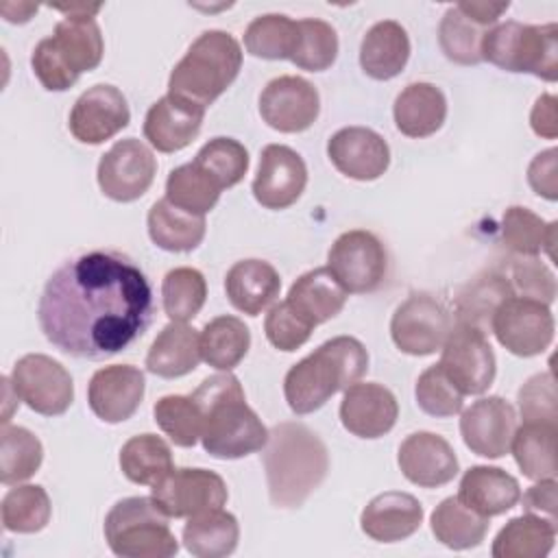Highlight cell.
Here are the masks:
<instances>
[{"mask_svg": "<svg viewBox=\"0 0 558 558\" xmlns=\"http://www.w3.org/2000/svg\"><path fill=\"white\" fill-rule=\"evenodd\" d=\"M327 155L338 172L355 181H375L390 166L386 140L368 126H344L327 142Z\"/></svg>", "mask_w": 558, "mask_h": 558, "instance_id": "7402d4cb", "label": "cell"}, {"mask_svg": "<svg viewBox=\"0 0 558 558\" xmlns=\"http://www.w3.org/2000/svg\"><path fill=\"white\" fill-rule=\"evenodd\" d=\"M148 235L155 246L170 253L194 251L205 238V216L187 214L174 207L166 196L148 209Z\"/></svg>", "mask_w": 558, "mask_h": 558, "instance_id": "d6a6232c", "label": "cell"}, {"mask_svg": "<svg viewBox=\"0 0 558 558\" xmlns=\"http://www.w3.org/2000/svg\"><path fill=\"white\" fill-rule=\"evenodd\" d=\"M558 222H545L527 207L512 205L501 218V238L506 246L521 257H538L543 251L554 259Z\"/></svg>", "mask_w": 558, "mask_h": 558, "instance_id": "ab89813d", "label": "cell"}, {"mask_svg": "<svg viewBox=\"0 0 558 558\" xmlns=\"http://www.w3.org/2000/svg\"><path fill=\"white\" fill-rule=\"evenodd\" d=\"M0 11H2L7 22L22 24V22L31 20V15L37 11V4H31V2H17V4L15 2H2Z\"/></svg>", "mask_w": 558, "mask_h": 558, "instance_id": "91938a15", "label": "cell"}, {"mask_svg": "<svg viewBox=\"0 0 558 558\" xmlns=\"http://www.w3.org/2000/svg\"><path fill=\"white\" fill-rule=\"evenodd\" d=\"M423 523L421 501L401 490L373 497L360 514V527L377 543H397L412 536Z\"/></svg>", "mask_w": 558, "mask_h": 558, "instance_id": "d4e9b609", "label": "cell"}, {"mask_svg": "<svg viewBox=\"0 0 558 558\" xmlns=\"http://www.w3.org/2000/svg\"><path fill=\"white\" fill-rule=\"evenodd\" d=\"M399 416L395 395L377 381H355L344 388L340 401L342 427L357 438H379L388 434Z\"/></svg>", "mask_w": 558, "mask_h": 558, "instance_id": "603a6c76", "label": "cell"}, {"mask_svg": "<svg viewBox=\"0 0 558 558\" xmlns=\"http://www.w3.org/2000/svg\"><path fill=\"white\" fill-rule=\"evenodd\" d=\"M153 501L170 519H187L192 514L222 508L227 504L225 480L207 469H172L150 488Z\"/></svg>", "mask_w": 558, "mask_h": 558, "instance_id": "5bb4252c", "label": "cell"}, {"mask_svg": "<svg viewBox=\"0 0 558 558\" xmlns=\"http://www.w3.org/2000/svg\"><path fill=\"white\" fill-rule=\"evenodd\" d=\"M438 366L462 395H482L490 388L497 371L495 353L486 333L466 323H456L440 347Z\"/></svg>", "mask_w": 558, "mask_h": 558, "instance_id": "30bf717a", "label": "cell"}, {"mask_svg": "<svg viewBox=\"0 0 558 558\" xmlns=\"http://www.w3.org/2000/svg\"><path fill=\"white\" fill-rule=\"evenodd\" d=\"M296 41V22L283 13L255 17L244 31V48L259 59H290Z\"/></svg>", "mask_w": 558, "mask_h": 558, "instance_id": "7dc6e473", "label": "cell"}, {"mask_svg": "<svg viewBox=\"0 0 558 558\" xmlns=\"http://www.w3.org/2000/svg\"><path fill=\"white\" fill-rule=\"evenodd\" d=\"M451 327L447 307L427 292L410 294L390 318L392 342L399 351L416 357L440 351Z\"/></svg>", "mask_w": 558, "mask_h": 558, "instance_id": "4fadbf2b", "label": "cell"}, {"mask_svg": "<svg viewBox=\"0 0 558 558\" xmlns=\"http://www.w3.org/2000/svg\"><path fill=\"white\" fill-rule=\"evenodd\" d=\"M482 61L554 83L558 78V26L554 22L538 26L514 20L495 24L482 39Z\"/></svg>", "mask_w": 558, "mask_h": 558, "instance_id": "52a82bcc", "label": "cell"}, {"mask_svg": "<svg viewBox=\"0 0 558 558\" xmlns=\"http://www.w3.org/2000/svg\"><path fill=\"white\" fill-rule=\"evenodd\" d=\"M338 57L336 28L318 17L296 20V41L290 61L307 72H323L331 68Z\"/></svg>", "mask_w": 558, "mask_h": 558, "instance_id": "bcb514c9", "label": "cell"}, {"mask_svg": "<svg viewBox=\"0 0 558 558\" xmlns=\"http://www.w3.org/2000/svg\"><path fill=\"white\" fill-rule=\"evenodd\" d=\"M264 331H266V338L268 342L279 349V351H296L299 347H303L314 327L301 318L290 305L288 301H279L270 307V312L266 314V320H264Z\"/></svg>", "mask_w": 558, "mask_h": 558, "instance_id": "f5cc1de1", "label": "cell"}, {"mask_svg": "<svg viewBox=\"0 0 558 558\" xmlns=\"http://www.w3.org/2000/svg\"><path fill=\"white\" fill-rule=\"evenodd\" d=\"M157 172V159L153 150L135 140L126 137L116 142L98 161L100 192L118 203H131L146 194Z\"/></svg>", "mask_w": 558, "mask_h": 558, "instance_id": "9a60e30c", "label": "cell"}, {"mask_svg": "<svg viewBox=\"0 0 558 558\" xmlns=\"http://www.w3.org/2000/svg\"><path fill=\"white\" fill-rule=\"evenodd\" d=\"M50 514V497L39 484H15V488H9V493L2 497L0 517L7 532L35 534L48 525Z\"/></svg>", "mask_w": 558, "mask_h": 558, "instance_id": "7bdbcfd3", "label": "cell"}, {"mask_svg": "<svg viewBox=\"0 0 558 558\" xmlns=\"http://www.w3.org/2000/svg\"><path fill=\"white\" fill-rule=\"evenodd\" d=\"M281 290V277L272 264L264 259L235 262L225 277L229 303L246 316H257L266 310Z\"/></svg>", "mask_w": 558, "mask_h": 558, "instance_id": "4316f807", "label": "cell"}, {"mask_svg": "<svg viewBox=\"0 0 558 558\" xmlns=\"http://www.w3.org/2000/svg\"><path fill=\"white\" fill-rule=\"evenodd\" d=\"M556 96L554 94H543L536 98L532 113H530V124L532 131L538 137L545 140H556L558 135V116H556Z\"/></svg>", "mask_w": 558, "mask_h": 558, "instance_id": "6f0895ef", "label": "cell"}, {"mask_svg": "<svg viewBox=\"0 0 558 558\" xmlns=\"http://www.w3.org/2000/svg\"><path fill=\"white\" fill-rule=\"evenodd\" d=\"M264 471L270 504L301 508L329 471L323 438L299 421L277 423L264 445Z\"/></svg>", "mask_w": 558, "mask_h": 558, "instance_id": "7a4b0ae2", "label": "cell"}, {"mask_svg": "<svg viewBox=\"0 0 558 558\" xmlns=\"http://www.w3.org/2000/svg\"><path fill=\"white\" fill-rule=\"evenodd\" d=\"M251 347V331L238 316H216L201 331V357L218 368L233 371Z\"/></svg>", "mask_w": 558, "mask_h": 558, "instance_id": "74e56055", "label": "cell"}, {"mask_svg": "<svg viewBox=\"0 0 558 558\" xmlns=\"http://www.w3.org/2000/svg\"><path fill=\"white\" fill-rule=\"evenodd\" d=\"M44 460L41 440L26 427L2 425L0 432V482L15 486L37 473Z\"/></svg>", "mask_w": 558, "mask_h": 558, "instance_id": "60d3db41", "label": "cell"}, {"mask_svg": "<svg viewBox=\"0 0 558 558\" xmlns=\"http://www.w3.org/2000/svg\"><path fill=\"white\" fill-rule=\"evenodd\" d=\"M558 523L536 514H521L510 519L493 541L495 558H545L556 541Z\"/></svg>", "mask_w": 558, "mask_h": 558, "instance_id": "836d02e7", "label": "cell"}, {"mask_svg": "<svg viewBox=\"0 0 558 558\" xmlns=\"http://www.w3.org/2000/svg\"><path fill=\"white\" fill-rule=\"evenodd\" d=\"M120 469L129 482L153 486L174 469L172 451L161 436L137 434L122 445Z\"/></svg>", "mask_w": 558, "mask_h": 558, "instance_id": "f35d334b", "label": "cell"}, {"mask_svg": "<svg viewBox=\"0 0 558 558\" xmlns=\"http://www.w3.org/2000/svg\"><path fill=\"white\" fill-rule=\"evenodd\" d=\"M57 11H63L65 15H89L94 17L100 11V4H50Z\"/></svg>", "mask_w": 558, "mask_h": 558, "instance_id": "94428289", "label": "cell"}, {"mask_svg": "<svg viewBox=\"0 0 558 558\" xmlns=\"http://www.w3.org/2000/svg\"><path fill=\"white\" fill-rule=\"evenodd\" d=\"M194 163L225 190L244 179L248 170V150L233 137H214L203 144L194 157Z\"/></svg>", "mask_w": 558, "mask_h": 558, "instance_id": "681fc988", "label": "cell"}, {"mask_svg": "<svg viewBox=\"0 0 558 558\" xmlns=\"http://www.w3.org/2000/svg\"><path fill=\"white\" fill-rule=\"evenodd\" d=\"M318 111V92L303 76H277L268 81L259 94L262 120L279 133H301L310 129L316 122Z\"/></svg>", "mask_w": 558, "mask_h": 558, "instance_id": "2e32d148", "label": "cell"}, {"mask_svg": "<svg viewBox=\"0 0 558 558\" xmlns=\"http://www.w3.org/2000/svg\"><path fill=\"white\" fill-rule=\"evenodd\" d=\"M238 538V519L222 508L192 514L183 525V545L198 558H225L235 551Z\"/></svg>", "mask_w": 558, "mask_h": 558, "instance_id": "1f68e13d", "label": "cell"}, {"mask_svg": "<svg viewBox=\"0 0 558 558\" xmlns=\"http://www.w3.org/2000/svg\"><path fill=\"white\" fill-rule=\"evenodd\" d=\"M9 379L15 397L37 414L59 416L74 401V384L70 373L50 355L28 353L20 357Z\"/></svg>", "mask_w": 558, "mask_h": 558, "instance_id": "7c38bea8", "label": "cell"}, {"mask_svg": "<svg viewBox=\"0 0 558 558\" xmlns=\"http://www.w3.org/2000/svg\"><path fill=\"white\" fill-rule=\"evenodd\" d=\"M514 294L506 275L488 270L471 279L456 299V323H466L480 331L490 329L495 310Z\"/></svg>", "mask_w": 558, "mask_h": 558, "instance_id": "e575fe53", "label": "cell"}, {"mask_svg": "<svg viewBox=\"0 0 558 558\" xmlns=\"http://www.w3.org/2000/svg\"><path fill=\"white\" fill-rule=\"evenodd\" d=\"M556 148H547L543 153H538L530 166H527V183L530 187L547 198V201H556L558 198V174H556Z\"/></svg>", "mask_w": 558, "mask_h": 558, "instance_id": "11a10c76", "label": "cell"}, {"mask_svg": "<svg viewBox=\"0 0 558 558\" xmlns=\"http://www.w3.org/2000/svg\"><path fill=\"white\" fill-rule=\"evenodd\" d=\"M554 327L549 305L514 294L495 310L490 320V331L497 342L519 357H532L547 351L554 340Z\"/></svg>", "mask_w": 558, "mask_h": 558, "instance_id": "8fae6325", "label": "cell"}, {"mask_svg": "<svg viewBox=\"0 0 558 558\" xmlns=\"http://www.w3.org/2000/svg\"><path fill=\"white\" fill-rule=\"evenodd\" d=\"M131 120L124 94L109 85L98 83L85 89L70 111V133L83 144H102L120 133Z\"/></svg>", "mask_w": 558, "mask_h": 558, "instance_id": "d6986e66", "label": "cell"}, {"mask_svg": "<svg viewBox=\"0 0 558 558\" xmlns=\"http://www.w3.org/2000/svg\"><path fill=\"white\" fill-rule=\"evenodd\" d=\"M347 296L349 292L338 283L331 270L327 266H320L303 272L290 286L286 301L301 318L316 327L340 314V310L347 303Z\"/></svg>", "mask_w": 558, "mask_h": 558, "instance_id": "f1b7e54d", "label": "cell"}, {"mask_svg": "<svg viewBox=\"0 0 558 558\" xmlns=\"http://www.w3.org/2000/svg\"><path fill=\"white\" fill-rule=\"evenodd\" d=\"M203 414V449L218 460H235L264 449L268 429L248 408L242 384L229 371L201 381L192 392Z\"/></svg>", "mask_w": 558, "mask_h": 558, "instance_id": "3957f363", "label": "cell"}, {"mask_svg": "<svg viewBox=\"0 0 558 558\" xmlns=\"http://www.w3.org/2000/svg\"><path fill=\"white\" fill-rule=\"evenodd\" d=\"M144 373L131 364H111L98 368L87 386V403L105 423L131 418L144 399Z\"/></svg>", "mask_w": 558, "mask_h": 558, "instance_id": "ffe728a7", "label": "cell"}, {"mask_svg": "<svg viewBox=\"0 0 558 558\" xmlns=\"http://www.w3.org/2000/svg\"><path fill=\"white\" fill-rule=\"evenodd\" d=\"M556 423H523L517 427L510 449L521 473L530 480L556 477Z\"/></svg>", "mask_w": 558, "mask_h": 558, "instance_id": "8d00e7d4", "label": "cell"}, {"mask_svg": "<svg viewBox=\"0 0 558 558\" xmlns=\"http://www.w3.org/2000/svg\"><path fill=\"white\" fill-rule=\"evenodd\" d=\"M222 187L194 161L170 170L166 179V198L194 216H205L211 211L220 198Z\"/></svg>", "mask_w": 558, "mask_h": 558, "instance_id": "b9f144b4", "label": "cell"}, {"mask_svg": "<svg viewBox=\"0 0 558 558\" xmlns=\"http://www.w3.org/2000/svg\"><path fill=\"white\" fill-rule=\"evenodd\" d=\"M512 290L545 305L556 299V277L538 257H521L512 264Z\"/></svg>", "mask_w": 558, "mask_h": 558, "instance_id": "db71d44e", "label": "cell"}, {"mask_svg": "<svg viewBox=\"0 0 558 558\" xmlns=\"http://www.w3.org/2000/svg\"><path fill=\"white\" fill-rule=\"evenodd\" d=\"M410 59V37L395 20L373 24L360 44V65L375 81L401 74Z\"/></svg>", "mask_w": 558, "mask_h": 558, "instance_id": "4dcf8cb0", "label": "cell"}, {"mask_svg": "<svg viewBox=\"0 0 558 558\" xmlns=\"http://www.w3.org/2000/svg\"><path fill=\"white\" fill-rule=\"evenodd\" d=\"M486 26L464 15L456 4L449 7L438 24V44L445 57L460 65L482 63V39Z\"/></svg>", "mask_w": 558, "mask_h": 558, "instance_id": "ee69618b", "label": "cell"}, {"mask_svg": "<svg viewBox=\"0 0 558 558\" xmlns=\"http://www.w3.org/2000/svg\"><path fill=\"white\" fill-rule=\"evenodd\" d=\"M153 312L150 281L129 255L89 251L50 275L37 320L59 351L81 360H107L146 333Z\"/></svg>", "mask_w": 558, "mask_h": 558, "instance_id": "6da1fadb", "label": "cell"}, {"mask_svg": "<svg viewBox=\"0 0 558 558\" xmlns=\"http://www.w3.org/2000/svg\"><path fill=\"white\" fill-rule=\"evenodd\" d=\"M207 299V281L201 270L179 266L166 272L161 281L163 312L174 323L192 320Z\"/></svg>", "mask_w": 558, "mask_h": 558, "instance_id": "f6af8a7d", "label": "cell"}, {"mask_svg": "<svg viewBox=\"0 0 558 558\" xmlns=\"http://www.w3.org/2000/svg\"><path fill=\"white\" fill-rule=\"evenodd\" d=\"M523 423H556L558 425V401L554 373L532 375L517 395Z\"/></svg>", "mask_w": 558, "mask_h": 558, "instance_id": "816d5d0a", "label": "cell"}, {"mask_svg": "<svg viewBox=\"0 0 558 558\" xmlns=\"http://www.w3.org/2000/svg\"><path fill=\"white\" fill-rule=\"evenodd\" d=\"M307 183L303 157L283 144H268L259 155L253 196L266 209H286L299 201Z\"/></svg>", "mask_w": 558, "mask_h": 558, "instance_id": "ac0fdd59", "label": "cell"}, {"mask_svg": "<svg viewBox=\"0 0 558 558\" xmlns=\"http://www.w3.org/2000/svg\"><path fill=\"white\" fill-rule=\"evenodd\" d=\"M456 497L475 512L490 519L508 512L519 504L521 486L517 477L499 466L475 464L464 471Z\"/></svg>", "mask_w": 558, "mask_h": 558, "instance_id": "484cf974", "label": "cell"}, {"mask_svg": "<svg viewBox=\"0 0 558 558\" xmlns=\"http://www.w3.org/2000/svg\"><path fill=\"white\" fill-rule=\"evenodd\" d=\"M416 403L418 408L436 418L453 416L462 410L464 395L449 381V377L442 373L438 364L427 366L418 379H416Z\"/></svg>", "mask_w": 558, "mask_h": 558, "instance_id": "f907efd6", "label": "cell"}, {"mask_svg": "<svg viewBox=\"0 0 558 558\" xmlns=\"http://www.w3.org/2000/svg\"><path fill=\"white\" fill-rule=\"evenodd\" d=\"M366 371V347L353 336H336L286 373L283 395L294 414H312L323 408L331 395L360 381Z\"/></svg>", "mask_w": 558, "mask_h": 558, "instance_id": "277c9868", "label": "cell"}, {"mask_svg": "<svg viewBox=\"0 0 558 558\" xmlns=\"http://www.w3.org/2000/svg\"><path fill=\"white\" fill-rule=\"evenodd\" d=\"M203 118V107L166 94L150 105L144 118V137L159 153H177L196 140Z\"/></svg>", "mask_w": 558, "mask_h": 558, "instance_id": "cb8c5ba5", "label": "cell"}, {"mask_svg": "<svg viewBox=\"0 0 558 558\" xmlns=\"http://www.w3.org/2000/svg\"><path fill=\"white\" fill-rule=\"evenodd\" d=\"M403 477L421 488H438L449 484L458 471L453 447L434 432H414L405 436L397 453Z\"/></svg>", "mask_w": 558, "mask_h": 558, "instance_id": "44dd1931", "label": "cell"}, {"mask_svg": "<svg viewBox=\"0 0 558 558\" xmlns=\"http://www.w3.org/2000/svg\"><path fill=\"white\" fill-rule=\"evenodd\" d=\"M240 68L242 48L238 39L227 31H205L172 68L168 94L207 109L235 81Z\"/></svg>", "mask_w": 558, "mask_h": 558, "instance_id": "8992f818", "label": "cell"}, {"mask_svg": "<svg viewBox=\"0 0 558 558\" xmlns=\"http://www.w3.org/2000/svg\"><path fill=\"white\" fill-rule=\"evenodd\" d=\"M556 477H545V480H536L534 486H530L523 495V508L530 514L543 517L551 523L556 521Z\"/></svg>", "mask_w": 558, "mask_h": 558, "instance_id": "9f6ffc18", "label": "cell"}, {"mask_svg": "<svg viewBox=\"0 0 558 558\" xmlns=\"http://www.w3.org/2000/svg\"><path fill=\"white\" fill-rule=\"evenodd\" d=\"M168 519L153 497L120 499L105 517V541L122 558H170L179 543Z\"/></svg>", "mask_w": 558, "mask_h": 558, "instance_id": "ba28073f", "label": "cell"}, {"mask_svg": "<svg viewBox=\"0 0 558 558\" xmlns=\"http://www.w3.org/2000/svg\"><path fill=\"white\" fill-rule=\"evenodd\" d=\"M397 129L408 137L434 135L447 118V98L434 83L405 85L392 105Z\"/></svg>", "mask_w": 558, "mask_h": 558, "instance_id": "83f0119b", "label": "cell"}, {"mask_svg": "<svg viewBox=\"0 0 558 558\" xmlns=\"http://www.w3.org/2000/svg\"><path fill=\"white\" fill-rule=\"evenodd\" d=\"M102 52L98 22L89 15H65L57 22L54 33L35 46L31 65L48 92H65L83 72L98 68Z\"/></svg>", "mask_w": 558, "mask_h": 558, "instance_id": "5b68a950", "label": "cell"}, {"mask_svg": "<svg viewBox=\"0 0 558 558\" xmlns=\"http://www.w3.org/2000/svg\"><path fill=\"white\" fill-rule=\"evenodd\" d=\"M429 525L436 541H440L449 549L477 547L490 527L488 517L475 512L473 508L462 504L458 497L442 499L434 508Z\"/></svg>", "mask_w": 558, "mask_h": 558, "instance_id": "d590c367", "label": "cell"}, {"mask_svg": "<svg viewBox=\"0 0 558 558\" xmlns=\"http://www.w3.org/2000/svg\"><path fill=\"white\" fill-rule=\"evenodd\" d=\"M327 268L349 294H366L384 283L388 253L375 233L351 229L338 235L331 244Z\"/></svg>", "mask_w": 558, "mask_h": 558, "instance_id": "9c48e42d", "label": "cell"}, {"mask_svg": "<svg viewBox=\"0 0 558 558\" xmlns=\"http://www.w3.org/2000/svg\"><path fill=\"white\" fill-rule=\"evenodd\" d=\"M517 427L519 418L514 405L497 395L473 401L460 416V434L464 445L482 458L506 456Z\"/></svg>", "mask_w": 558, "mask_h": 558, "instance_id": "e0dca14e", "label": "cell"}, {"mask_svg": "<svg viewBox=\"0 0 558 558\" xmlns=\"http://www.w3.org/2000/svg\"><path fill=\"white\" fill-rule=\"evenodd\" d=\"M155 423L177 447H194L203 434V414L192 395H166L153 408Z\"/></svg>", "mask_w": 558, "mask_h": 558, "instance_id": "c3c4849f", "label": "cell"}, {"mask_svg": "<svg viewBox=\"0 0 558 558\" xmlns=\"http://www.w3.org/2000/svg\"><path fill=\"white\" fill-rule=\"evenodd\" d=\"M201 360V333L185 323L170 320L153 340L146 368L157 377L174 379L192 373Z\"/></svg>", "mask_w": 558, "mask_h": 558, "instance_id": "f546056e", "label": "cell"}, {"mask_svg": "<svg viewBox=\"0 0 558 558\" xmlns=\"http://www.w3.org/2000/svg\"><path fill=\"white\" fill-rule=\"evenodd\" d=\"M456 7L477 24L490 28L497 24V20L510 7V2H458Z\"/></svg>", "mask_w": 558, "mask_h": 558, "instance_id": "680465c9", "label": "cell"}]
</instances>
